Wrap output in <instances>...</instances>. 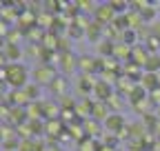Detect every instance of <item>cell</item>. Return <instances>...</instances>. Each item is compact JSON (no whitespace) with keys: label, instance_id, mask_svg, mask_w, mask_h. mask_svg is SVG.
<instances>
[{"label":"cell","instance_id":"obj_1","mask_svg":"<svg viewBox=\"0 0 160 151\" xmlns=\"http://www.w3.org/2000/svg\"><path fill=\"white\" fill-rule=\"evenodd\" d=\"M7 80L11 87H22L27 82V69L22 65H11L7 69Z\"/></svg>","mask_w":160,"mask_h":151},{"label":"cell","instance_id":"obj_2","mask_svg":"<svg viewBox=\"0 0 160 151\" xmlns=\"http://www.w3.org/2000/svg\"><path fill=\"white\" fill-rule=\"evenodd\" d=\"M53 76H56V71H53V69H47V71L42 69V71H40V73H36V76H33V78H36V82H40V85H45V82L49 85V82L53 80Z\"/></svg>","mask_w":160,"mask_h":151},{"label":"cell","instance_id":"obj_3","mask_svg":"<svg viewBox=\"0 0 160 151\" xmlns=\"http://www.w3.org/2000/svg\"><path fill=\"white\" fill-rule=\"evenodd\" d=\"M105 122H107V127L113 129V131H118L120 127H122V118H120V116H113V113L105 118Z\"/></svg>","mask_w":160,"mask_h":151},{"label":"cell","instance_id":"obj_4","mask_svg":"<svg viewBox=\"0 0 160 151\" xmlns=\"http://www.w3.org/2000/svg\"><path fill=\"white\" fill-rule=\"evenodd\" d=\"M158 82H160V80H158V73H147V76H145V89H151V87L156 89Z\"/></svg>","mask_w":160,"mask_h":151},{"label":"cell","instance_id":"obj_5","mask_svg":"<svg viewBox=\"0 0 160 151\" xmlns=\"http://www.w3.org/2000/svg\"><path fill=\"white\" fill-rule=\"evenodd\" d=\"M145 62H147V71H149V73L160 71V58H147Z\"/></svg>","mask_w":160,"mask_h":151},{"label":"cell","instance_id":"obj_6","mask_svg":"<svg viewBox=\"0 0 160 151\" xmlns=\"http://www.w3.org/2000/svg\"><path fill=\"white\" fill-rule=\"evenodd\" d=\"M156 33H158V36H160V25H156Z\"/></svg>","mask_w":160,"mask_h":151}]
</instances>
